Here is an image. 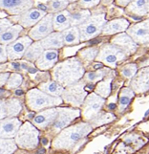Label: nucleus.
<instances>
[{
    "mask_svg": "<svg viewBox=\"0 0 149 154\" xmlns=\"http://www.w3.org/2000/svg\"><path fill=\"white\" fill-rule=\"evenodd\" d=\"M91 126L86 124L78 125L63 130L53 143V146L57 149H70L78 141L89 133Z\"/></svg>",
    "mask_w": 149,
    "mask_h": 154,
    "instance_id": "f03ea898",
    "label": "nucleus"
},
{
    "mask_svg": "<svg viewBox=\"0 0 149 154\" xmlns=\"http://www.w3.org/2000/svg\"><path fill=\"white\" fill-rule=\"evenodd\" d=\"M43 52H44V48L40 43V41H36L29 46V48L25 52L23 58L28 61H36Z\"/></svg>",
    "mask_w": 149,
    "mask_h": 154,
    "instance_id": "5701e85b",
    "label": "nucleus"
},
{
    "mask_svg": "<svg viewBox=\"0 0 149 154\" xmlns=\"http://www.w3.org/2000/svg\"><path fill=\"white\" fill-rule=\"evenodd\" d=\"M133 96H134V94H133V92L130 91L129 89L122 90V92L120 94V108L121 111L126 109V107L130 103Z\"/></svg>",
    "mask_w": 149,
    "mask_h": 154,
    "instance_id": "7c9ffc66",
    "label": "nucleus"
},
{
    "mask_svg": "<svg viewBox=\"0 0 149 154\" xmlns=\"http://www.w3.org/2000/svg\"><path fill=\"white\" fill-rule=\"evenodd\" d=\"M90 12L87 10L79 11L74 14H71V25L72 26H78L84 23L89 17H90Z\"/></svg>",
    "mask_w": 149,
    "mask_h": 154,
    "instance_id": "cd10ccee",
    "label": "nucleus"
},
{
    "mask_svg": "<svg viewBox=\"0 0 149 154\" xmlns=\"http://www.w3.org/2000/svg\"><path fill=\"white\" fill-rule=\"evenodd\" d=\"M100 58L110 65H115L120 58H123L125 57L122 50L117 48L116 46L106 45L100 52Z\"/></svg>",
    "mask_w": 149,
    "mask_h": 154,
    "instance_id": "4468645a",
    "label": "nucleus"
},
{
    "mask_svg": "<svg viewBox=\"0 0 149 154\" xmlns=\"http://www.w3.org/2000/svg\"><path fill=\"white\" fill-rule=\"evenodd\" d=\"M128 34L137 42L140 43L149 42V20L133 25L128 29Z\"/></svg>",
    "mask_w": 149,
    "mask_h": 154,
    "instance_id": "f8f14e48",
    "label": "nucleus"
},
{
    "mask_svg": "<svg viewBox=\"0 0 149 154\" xmlns=\"http://www.w3.org/2000/svg\"><path fill=\"white\" fill-rule=\"evenodd\" d=\"M53 26L56 32H63L71 27V14L66 10L53 14Z\"/></svg>",
    "mask_w": 149,
    "mask_h": 154,
    "instance_id": "dca6fc26",
    "label": "nucleus"
},
{
    "mask_svg": "<svg viewBox=\"0 0 149 154\" xmlns=\"http://www.w3.org/2000/svg\"><path fill=\"white\" fill-rule=\"evenodd\" d=\"M83 74V68L81 62L76 60L63 61L56 66L53 72L55 81L60 84L70 85L81 79Z\"/></svg>",
    "mask_w": 149,
    "mask_h": 154,
    "instance_id": "f257e3e1",
    "label": "nucleus"
},
{
    "mask_svg": "<svg viewBox=\"0 0 149 154\" xmlns=\"http://www.w3.org/2000/svg\"><path fill=\"white\" fill-rule=\"evenodd\" d=\"M111 1H112V0H103V3L104 4H109Z\"/></svg>",
    "mask_w": 149,
    "mask_h": 154,
    "instance_id": "c03bdc74",
    "label": "nucleus"
},
{
    "mask_svg": "<svg viewBox=\"0 0 149 154\" xmlns=\"http://www.w3.org/2000/svg\"><path fill=\"white\" fill-rule=\"evenodd\" d=\"M74 1H77V0H69V2H74Z\"/></svg>",
    "mask_w": 149,
    "mask_h": 154,
    "instance_id": "de8ad7c7",
    "label": "nucleus"
},
{
    "mask_svg": "<svg viewBox=\"0 0 149 154\" xmlns=\"http://www.w3.org/2000/svg\"><path fill=\"white\" fill-rule=\"evenodd\" d=\"M57 115L58 110L56 108H51L42 111L41 113L37 114L34 118V125L38 127V128H46L48 125H50L56 121V119L57 118Z\"/></svg>",
    "mask_w": 149,
    "mask_h": 154,
    "instance_id": "ddd939ff",
    "label": "nucleus"
},
{
    "mask_svg": "<svg viewBox=\"0 0 149 154\" xmlns=\"http://www.w3.org/2000/svg\"><path fill=\"white\" fill-rule=\"evenodd\" d=\"M54 26H53V14H48L42 18L38 23H36L29 32V36L35 41H38L45 38L47 35L53 33Z\"/></svg>",
    "mask_w": 149,
    "mask_h": 154,
    "instance_id": "423d86ee",
    "label": "nucleus"
},
{
    "mask_svg": "<svg viewBox=\"0 0 149 154\" xmlns=\"http://www.w3.org/2000/svg\"><path fill=\"white\" fill-rule=\"evenodd\" d=\"M22 76L18 73H13L11 74L8 82L6 83V87L8 90H13V89H17V87H19L22 83Z\"/></svg>",
    "mask_w": 149,
    "mask_h": 154,
    "instance_id": "c756f323",
    "label": "nucleus"
},
{
    "mask_svg": "<svg viewBox=\"0 0 149 154\" xmlns=\"http://www.w3.org/2000/svg\"><path fill=\"white\" fill-rule=\"evenodd\" d=\"M13 25V22L9 18H0V35H2L5 31Z\"/></svg>",
    "mask_w": 149,
    "mask_h": 154,
    "instance_id": "c9c22d12",
    "label": "nucleus"
},
{
    "mask_svg": "<svg viewBox=\"0 0 149 154\" xmlns=\"http://www.w3.org/2000/svg\"><path fill=\"white\" fill-rule=\"evenodd\" d=\"M8 60V54H7V45L0 44V63L6 62Z\"/></svg>",
    "mask_w": 149,
    "mask_h": 154,
    "instance_id": "58836bf2",
    "label": "nucleus"
},
{
    "mask_svg": "<svg viewBox=\"0 0 149 154\" xmlns=\"http://www.w3.org/2000/svg\"><path fill=\"white\" fill-rule=\"evenodd\" d=\"M132 0H118V3L120 5H122V6H125L128 3H131Z\"/></svg>",
    "mask_w": 149,
    "mask_h": 154,
    "instance_id": "a19ab883",
    "label": "nucleus"
},
{
    "mask_svg": "<svg viewBox=\"0 0 149 154\" xmlns=\"http://www.w3.org/2000/svg\"><path fill=\"white\" fill-rule=\"evenodd\" d=\"M38 131L34 125L30 123H25L17 132L15 136V143L21 148H26V149H33L36 147L38 144Z\"/></svg>",
    "mask_w": 149,
    "mask_h": 154,
    "instance_id": "20e7f679",
    "label": "nucleus"
},
{
    "mask_svg": "<svg viewBox=\"0 0 149 154\" xmlns=\"http://www.w3.org/2000/svg\"><path fill=\"white\" fill-rule=\"evenodd\" d=\"M33 43V39L30 36H21L11 44L7 45V54L9 60H17L22 58L26 50Z\"/></svg>",
    "mask_w": 149,
    "mask_h": 154,
    "instance_id": "0eeeda50",
    "label": "nucleus"
},
{
    "mask_svg": "<svg viewBox=\"0 0 149 154\" xmlns=\"http://www.w3.org/2000/svg\"><path fill=\"white\" fill-rule=\"evenodd\" d=\"M107 71H100V72H96V73H88L86 79L90 82H95L99 79H102L104 76V73Z\"/></svg>",
    "mask_w": 149,
    "mask_h": 154,
    "instance_id": "e433bc0d",
    "label": "nucleus"
},
{
    "mask_svg": "<svg viewBox=\"0 0 149 154\" xmlns=\"http://www.w3.org/2000/svg\"><path fill=\"white\" fill-rule=\"evenodd\" d=\"M10 75L11 74L9 73H0V86L6 85Z\"/></svg>",
    "mask_w": 149,
    "mask_h": 154,
    "instance_id": "ea45409f",
    "label": "nucleus"
},
{
    "mask_svg": "<svg viewBox=\"0 0 149 154\" xmlns=\"http://www.w3.org/2000/svg\"><path fill=\"white\" fill-rule=\"evenodd\" d=\"M23 27L20 24H15L4 32L2 35H0V44L9 45L12 42L15 41L18 38V35L22 32Z\"/></svg>",
    "mask_w": 149,
    "mask_h": 154,
    "instance_id": "aec40b11",
    "label": "nucleus"
},
{
    "mask_svg": "<svg viewBox=\"0 0 149 154\" xmlns=\"http://www.w3.org/2000/svg\"><path fill=\"white\" fill-rule=\"evenodd\" d=\"M57 110H58V115L54 123L55 130H60L62 128H64L66 125H68L74 118H77L79 115V111L76 109L59 108Z\"/></svg>",
    "mask_w": 149,
    "mask_h": 154,
    "instance_id": "9b49d317",
    "label": "nucleus"
},
{
    "mask_svg": "<svg viewBox=\"0 0 149 154\" xmlns=\"http://www.w3.org/2000/svg\"><path fill=\"white\" fill-rule=\"evenodd\" d=\"M128 26H129L128 21L124 18H120V19L110 21L107 24H105V26L102 29V32L105 35H112L126 30L128 28Z\"/></svg>",
    "mask_w": 149,
    "mask_h": 154,
    "instance_id": "412c9836",
    "label": "nucleus"
},
{
    "mask_svg": "<svg viewBox=\"0 0 149 154\" xmlns=\"http://www.w3.org/2000/svg\"><path fill=\"white\" fill-rule=\"evenodd\" d=\"M105 17L104 14H97L90 17L84 23L79 25L81 40H88L98 35L104 27Z\"/></svg>",
    "mask_w": 149,
    "mask_h": 154,
    "instance_id": "39448f33",
    "label": "nucleus"
},
{
    "mask_svg": "<svg viewBox=\"0 0 149 154\" xmlns=\"http://www.w3.org/2000/svg\"><path fill=\"white\" fill-rule=\"evenodd\" d=\"M98 53V49L97 48H90V49H86L83 52H81V57L86 58L87 60H92L93 58L96 57Z\"/></svg>",
    "mask_w": 149,
    "mask_h": 154,
    "instance_id": "f704fd0d",
    "label": "nucleus"
},
{
    "mask_svg": "<svg viewBox=\"0 0 149 154\" xmlns=\"http://www.w3.org/2000/svg\"><path fill=\"white\" fill-rule=\"evenodd\" d=\"M102 67V63H99V64H95V65H94V68H95V69H100Z\"/></svg>",
    "mask_w": 149,
    "mask_h": 154,
    "instance_id": "37998d69",
    "label": "nucleus"
},
{
    "mask_svg": "<svg viewBox=\"0 0 149 154\" xmlns=\"http://www.w3.org/2000/svg\"><path fill=\"white\" fill-rule=\"evenodd\" d=\"M62 103L59 97L50 96L42 90L32 89L27 93V104L34 111H38L46 107L58 105Z\"/></svg>",
    "mask_w": 149,
    "mask_h": 154,
    "instance_id": "7ed1b4c3",
    "label": "nucleus"
},
{
    "mask_svg": "<svg viewBox=\"0 0 149 154\" xmlns=\"http://www.w3.org/2000/svg\"><path fill=\"white\" fill-rule=\"evenodd\" d=\"M11 117L10 111V99L6 100H0V120Z\"/></svg>",
    "mask_w": 149,
    "mask_h": 154,
    "instance_id": "2f4dec72",
    "label": "nucleus"
},
{
    "mask_svg": "<svg viewBox=\"0 0 149 154\" xmlns=\"http://www.w3.org/2000/svg\"><path fill=\"white\" fill-rule=\"evenodd\" d=\"M128 11L135 14L143 15L149 12V0H132Z\"/></svg>",
    "mask_w": 149,
    "mask_h": 154,
    "instance_id": "393cba45",
    "label": "nucleus"
},
{
    "mask_svg": "<svg viewBox=\"0 0 149 154\" xmlns=\"http://www.w3.org/2000/svg\"><path fill=\"white\" fill-rule=\"evenodd\" d=\"M17 143L13 139L0 138V154H13L17 150Z\"/></svg>",
    "mask_w": 149,
    "mask_h": 154,
    "instance_id": "bb28decb",
    "label": "nucleus"
},
{
    "mask_svg": "<svg viewBox=\"0 0 149 154\" xmlns=\"http://www.w3.org/2000/svg\"><path fill=\"white\" fill-rule=\"evenodd\" d=\"M58 58V52L56 49H46L36 60V66L41 70H48L56 64Z\"/></svg>",
    "mask_w": 149,
    "mask_h": 154,
    "instance_id": "2eb2a0df",
    "label": "nucleus"
},
{
    "mask_svg": "<svg viewBox=\"0 0 149 154\" xmlns=\"http://www.w3.org/2000/svg\"><path fill=\"white\" fill-rule=\"evenodd\" d=\"M63 41L66 45H74L81 41V32L77 26H71L62 32Z\"/></svg>",
    "mask_w": 149,
    "mask_h": 154,
    "instance_id": "4be33fe9",
    "label": "nucleus"
},
{
    "mask_svg": "<svg viewBox=\"0 0 149 154\" xmlns=\"http://www.w3.org/2000/svg\"><path fill=\"white\" fill-rule=\"evenodd\" d=\"M21 126V122L15 117H8L0 120V138L13 139L17 136Z\"/></svg>",
    "mask_w": 149,
    "mask_h": 154,
    "instance_id": "1a4fd4ad",
    "label": "nucleus"
},
{
    "mask_svg": "<svg viewBox=\"0 0 149 154\" xmlns=\"http://www.w3.org/2000/svg\"><path fill=\"white\" fill-rule=\"evenodd\" d=\"M108 108H109V109H111V110L115 109V108H116V104H115V103H109Z\"/></svg>",
    "mask_w": 149,
    "mask_h": 154,
    "instance_id": "79ce46f5",
    "label": "nucleus"
},
{
    "mask_svg": "<svg viewBox=\"0 0 149 154\" xmlns=\"http://www.w3.org/2000/svg\"><path fill=\"white\" fill-rule=\"evenodd\" d=\"M149 115V110H147L146 112H145V114H144V117H147Z\"/></svg>",
    "mask_w": 149,
    "mask_h": 154,
    "instance_id": "49530a36",
    "label": "nucleus"
},
{
    "mask_svg": "<svg viewBox=\"0 0 149 154\" xmlns=\"http://www.w3.org/2000/svg\"><path fill=\"white\" fill-rule=\"evenodd\" d=\"M104 103V100L99 98L96 95H90L85 103V108H84V116L86 118H93L98 114L99 109Z\"/></svg>",
    "mask_w": 149,
    "mask_h": 154,
    "instance_id": "f3484780",
    "label": "nucleus"
},
{
    "mask_svg": "<svg viewBox=\"0 0 149 154\" xmlns=\"http://www.w3.org/2000/svg\"><path fill=\"white\" fill-rule=\"evenodd\" d=\"M34 6V0H0V9L13 15H19Z\"/></svg>",
    "mask_w": 149,
    "mask_h": 154,
    "instance_id": "6e6552de",
    "label": "nucleus"
},
{
    "mask_svg": "<svg viewBox=\"0 0 149 154\" xmlns=\"http://www.w3.org/2000/svg\"><path fill=\"white\" fill-rule=\"evenodd\" d=\"M42 143H43V145H46L47 144V140L46 139H43V140H42Z\"/></svg>",
    "mask_w": 149,
    "mask_h": 154,
    "instance_id": "a18cd8bd",
    "label": "nucleus"
},
{
    "mask_svg": "<svg viewBox=\"0 0 149 154\" xmlns=\"http://www.w3.org/2000/svg\"><path fill=\"white\" fill-rule=\"evenodd\" d=\"M97 92L103 97H107L110 93V82H100L97 87Z\"/></svg>",
    "mask_w": 149,
    "mask_h": 154,
    "instance_id": "473e14b6",
    "label": "nucleus"
},
{
    "mask_svg": "<svg viewBox=\"0 0 149 154\" xmlns=\"http://www.w3.org/2000/svg\"><path fill=\"white\" fill-rule=\"evenodd\" d=\"M137 71V67L135 64H130L127 65L123 68V70L121 71V74L126 78H131L135 75V73Z\"/></svg>",
    "mask_w": 149,
    "mask_h": 154,
    "instance_id": "72a5a7b5",
    "label": "nucleus"
},
{
    "mask_svg": "<svg viewBox=\"0 0 149 154\" xmlns=\"http://www.w3.org/2000/svg\"><path fill=\"white\" fill-rule=\"evenodd\" d=\"M100 0H81L79 1V6L82 8H91L99 3Z\"/></svg>",
    "mask_w": 149,
    "mask_h": 154,
    "instance_id": "4c0bfd02",
    "label": "nucleus"
},
{
    "mask_svg": "<svg viewBox=\"0 0 149 154\" xmlns=\"http://www.w3.org/2000/svg\"><path fill=\"white\" fill-rule=\"evenodd\" d=\"M44 49H58L61 48L64 44L63 41V35L60 32H55L49 35H47L45 38L40 40Z\"/></svg>",
    "mask_w": 149,
    "mask_h": 154,
    "instance_id": "6ab92c4d",
    "label": "nucleus"
},
{
    "mask_svg": "<svg viewBox=\"0 0 149 154\" xmlns=\"http://www.w3.org/2000/svg\"><path fill=\"white\" fill-rule=\"evenodd\" d=\"M62 95L66 102L74 105H79L81 104L84 100L85 91L81 85H74L70 87L68 90H64Z\"/></svg>",
    "mask_w": 149,
    "mask_h": 154,
    "instance_id": "a211bd4d",
    "label": "nucleus"
},
{
    "mask_svg": "<svg viewBox=\"0 0 149 154\" xmlns=\"http://www.w3.org/2000/svg\"><path fill=\"white\" fill-rule=\"evenodd\" d=\"M39 88L43 92L55 97H59L64 92V88L60 85V83L56 82H48L41 83L39 85Z\"/></svg>",
    "mask_w": 149,
    "mask_h": 154,
    "instance_id": "b1692460",
    "label": "nucleus"
},
{
    "mask_svg": "<svg viewBox=\"0 0 149 154\" xmlns=\"http://www.w3.org/2000/svg\"><path fill=\"white\" fill-rule=\"evenodd\" d=\"M46 15V12L39 8H32L18 15V24L23 28H30L38 23Z\"/></svg>",
    "mask_w": 149,
    "mask_h": 154,
    "instance_id": "9d476101",
    "label": "nucleus"
},
{
    "mask_svg": "<svg viewBox=\"0 0 149 154\" xmlns=\"http://www.w3.org/2000/svg\"><path fill=\"white\" fill-rule=\"evenodd\" d=\"M69 0H49L48 2V11L53 14V13H58L61 11L65 10V8L68 6Z\"/></svg>",
    "mask_w": 149,
    "mask_h": 154,
    "instance_id": "c85d7f7f",
    "label": "nucleus"
},
{
    "mask_svg": "<svg viewBox=\"0 0 149 154\" xmlns=\"http://www.w3.org/2000/svg\"><path fill=\"white\" fill-rule=\"evenodd\" d=\"M113 42L115 44L120 45L122 47V48H124L130 52H134L137 47L135 42L133 41L130 36H128L126 34H121V35H117L113 39Z\"/></svg>",
    "mask_w": 149,
    "mask_h": 154,
    "instance_id": "a878e982",
    "label": "nucleus"
}]
</instances>
